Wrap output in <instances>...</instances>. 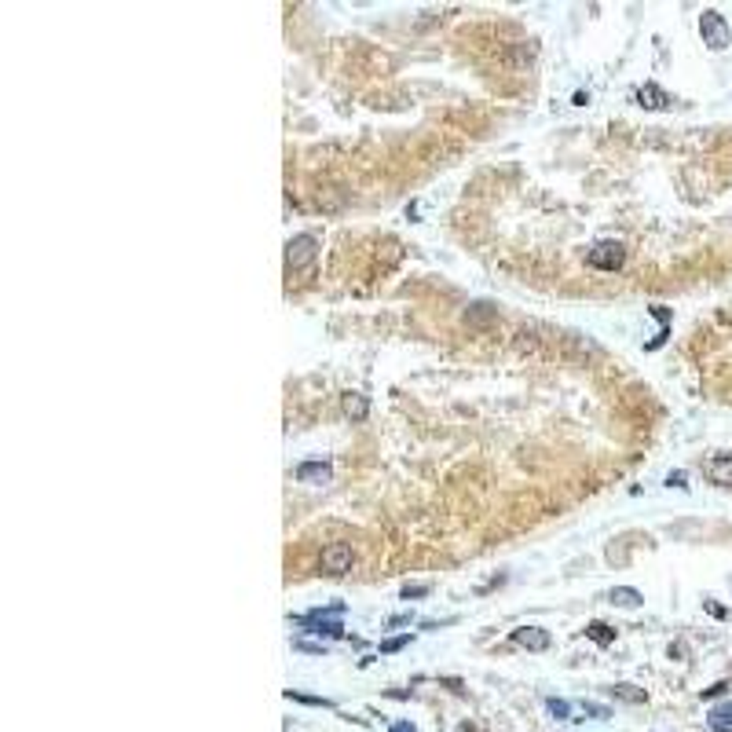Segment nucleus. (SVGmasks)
<instances>
[{
    "label": "nucleus",
    "mask_w": 732,
    "mask_h": 732,
    "mask_svg": "<svg viewBox=\"0 0 732 732\" xmlns=\"http://www.w3.org/2000/svg\"><path fill=\"white\" fill-rule=\"evenodd\" d=\"M699 33H703V45H707L710 52H725V48L732 45V30H728V23H725V15L714 11V8L699 15Z\"/></svg>",
    "instance_id": "obj_1"
},
{
    "label": "nucleus",
    "mask_w": 732,
    "mask_h": 732,
    "mask_svg": "<svg viewBox=\"0 0 732 732\" xmlns=\"http://www.w3.org/2000/svg\"><path fill=\"white\" fill-rule=\"evenodd\" d=\"M622 261H627V249H622V242H597V246L586 253V264L597 268V271H619Z\"/></svg>",
    "instance_id": "obj_2"
},
{
    "label": "nucleus",
    "mask_w": 732,
    "mask_h": 732,
    "mask_svg": "<svg viewBox=\"0 0 732 732\" xmlns=\"http://www.w3.org/2000/svg\"><path fill=\"white\" fill-rule=\"evenodd\" d=\"M319 242L311 239V234H297V239H290V246H286V264H290V271H308L311 264H315V249Z\"/></svg>",
    "instance_id": "obj_3"
},
{
    "label": "nucleus",
    "mask_w": 732,
    "mask_h": 732,
    "mask_svg": "<svg viewBox=\"0 0 732 732\" xmlns=\"http://www.w3.org/2000/svg\"><path fill=\"white\" fill-rule=\"evenodd\" d=\"M319 564H322V571H326V575H344V571H352L355 553H352L348 542H330L326 549H322Z\"/></svg>",
    "instance_id": "obj_4"
},
{
    "label": "nucleus",
    "mask_w": 732,
    "mask_h": 732,
    "mask_svg": "<svg viewBox=\"0 0 732 732\" xmlns=\"http://www.w3.org/2000/svg\"><path fill=\"white\" fill-rule=\"evenodd\" d=\"M513 644H520V648H527V652H546L553 644V637L542 627H516L513 630Z\"/></svg>",
    "instance_id": "obj_5"
},
{
    "label": "nucleus",
    "mask_w": 732,
    "mask_h": 732,
    "mask_svg": "<svg viewBox=\"0 0 732 732\" xmlns=\"http://www.w3.org/2000/svg\"><path fill=\"white\" fill-rule=\"evenodd\" d=\"M703 472H707V480L710 484H718V487H732V454H714L707 465H703Z\"/></svg>",
    "instance_id": "obj_6"
},
{
    "label": "nucleus",
    "mask_w": 732,
    "mask_h": 732,
    "mask_svg": "<svg viewBox=\"0 0 732 732\" xmlns=\"http://www.w3.org/2000/svg\"><path fill=\"white\" fill-rule=\"evenodd\" d=\"M297 480L300 484H330L333 480V465L330 462H300L297 465Z\"/></svg>",
    "instance_id": "obj_7"
},
{
    "label": "nucleus",
    "mask_w": 732,
    "mask_h": 732,
    "mask_svg": "<svg viewBox=\"0 0 732 732\" xmlns=\"http://www.w3.org/2000/svg\"><path fill=\"white\" fill-rule=\"evenodd\" d=\"M637 99H641V106H648V110H666V106L674 103L663 88H656V84H644V88L637 92Z\"/></svg>",
    "instance_id": "obj_8"
},
{
    "label": "nucleus",
    "mask_w": 732,
    "mask_h": 732,
    "mask_svg": "<svg viewBox=\"0 0 732 732\" xmlns=\"http://www.w3.org/2000/svg\"><path fill=\"white\" fill-rule=\"evenodd\" d=\"M341 406L352 421H366V414H370V403H366V396H359V392H344Z\"/></svg>",
    "instance_id": "obj_9"
},
{
    "label": "nucleus",
    "mask_w": 732,
    "mask_h": 732,
    "mask_svg": "<svg viewBox=\"0 0 732 732\" xmlns=\"http://www.w3.org/2000/svg\"><path fill=\"white\" fill-rule=\"evenodd\" d=\"M608 600H612V605H619V608H641V605H644L641 590H634V586H615V590L608 593Z\"/></svg>",
    "instance_id": "obj_10"
},
{
    "label": "nucleus",
    "mask_w": 732,
    "mask_h": 732,
    "mask_svg": "<svg viewBox=\"0 0 732 732\" xmlns=\"http://www.w3.org/2000/svg\"><path fill=\"white\" fill-rule=\"evenodd\" d=\"M710 728L714 732H725V728H732V703H721V707H714L710 710Z\"/></svg>",
    "instance_id": "obj_11"
},
{
    "label": "nucleus",
    "mask_w": 732,
    "mask_h": 732,
    "mask_svg": "<svg viewBox=\"0 0 732 732\" xmlns=\"http://www.w3.org/2000/svg\"><path fill=\"white\" fill-rule=\"evenodd\" d=\"M608 692L615 699H622V703H644V699H648V696H644V688H634V685H612Z\"/></svg>",
    "instance_id": "obj_12"
},
{
    "label": "nucleus",
    "mask_w": 732,
    "mask_h": 732,
    "mask_svg": "<svg viewBox=\"0 0 732 732\" xmlns=\"http://www.w3.org/2000/svg\"><path fill=\"white\" fill-rule=\"evenodd\" d=\"M586 637L597 641V644H612V641H615V630L608 627V622H590V627H586Z\"/></svg>",
    "instance_id": "obj_13"
},
{
    "label": "nucleus",
    "mask_w": 732,
    "mask_h": 732,
    "mask_svg": "<svg viewBox=\"0 0 732 732\" xmlns=\"http://www.w3.org/2000/svg\"><path fill=\"white\" fill-rule=\"evenodd\" d=\"M546 707H549V714H553L556 721L571 718V703H568V699H546Z\"/></svg>",
    "instance_id": "obj_14"
},
{
    "label": "nucleus",
    "mask_w": 732,
    "mask_h": 732,
    "mask_svg": "<svg viewBox=\"0 0 732 732\" xmlns=\"http://www.w3.org/2000/svg\"><path fill=\"white\" fill-rule=\"evenodd\" d=\"M411 644V634H403V637H389V641H381V656H392L399 648H406Z\"/></svg>",
    "instance_id": "obj_15"
},
{
    "label": "nucleus",
    "mask_w": 732,
    "mask_h": 732,
    "mask_svg": "<svg viewBox=\"0 0 732 732\" xmlns=\"http://www.w3.org/2000/svg\"><path fill=\"white\" fill-rule=\"evenodd\" d=\"M583 710H586V714H593V718H612V710L600 707V703H583Z\"/></svg>",
    "instance_id": "obj_16"
},
{
    "label": "nucleus",
    "mask_w": 732,
    "mask_h": 732,
    "mask_svg": "<svg viewBox=\"0 0 732 732\" xmlns=\"http://www.w3.org/2000/svg\"><path fill=\"white\" fill-rule=\"evenodd\" d=\"M428 586L425 583H414V586H403V600H411V597H425Z\"/></svg>",
    "instance_id": "obj_17"
},
{
    "label": "nucleus",
    "mask_w": 732,
    "mask_h": 732,
    "mask_svg": "<svg viewBox=\"0 0 732 732\" xmlns=\"http://www.w3.org/2000/svg\"><path fill=\"white\" fill-rule=\"evenodd\" d=\"M725 688H728L725 681H718L714 688H703V699H714V696H721V692H725Z\"/></svg>",
    "instance_id": "obj_18"
},
{
    "label": "nucleus",
    "mask_w": 732,
    "mask_h": 732,
    "mask_svg": "<svg viewBox=\"0 0 732 732\" xmlns=\"http://www.w3.org/2000/svg\"><path fill=\"white\" fill-rule=\"evenodd\" d=\"M666 484H670V487H688V484H685V472H670V476H666Z\"/></svg>",
    "instance_id": "obj_19"
},
{
    "label": "nucleus",
    "mask_w": 732,
    "mask_h": 732,
    "mask_svg": "<svg viewBox=\"0 0 732 732\" xmlns=\"http://www.w3.org/2000/svg\"><path fill=\"white\" fill-rule=\"evenodd\" d=\"M389 732H418V728H414V725H411V721H396V725H392V728H389Z\"/></svg>",
    "instance_id": "obj_20"
},
{
    "label": "nucleus",
    "mask_w": 732,
    "mask_h": 732,
    "mask_svg": "<svg viewBox=\"0 0 732 732\" xmlns=\"http://www.w3.org/2000/svg\"><path fill=\"white\" fill-rule=\"evenodd\" d=\"M406 622H411V615H392L389 627H406Z\"/></svg>",
    "instance_id": "obj_21"
}]
</instances>
